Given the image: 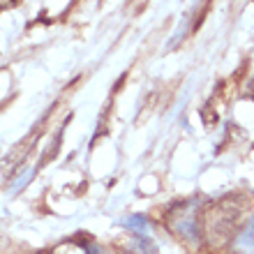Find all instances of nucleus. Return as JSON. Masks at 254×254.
Here are the masks:
<instances>
[{
  "mask_svg": "<svg viewBox=\"0 0 254 254\" xmlns=\"http://www.w3.org/2000/svg\"><path fill=\"white\" fill-rule=\"evenodd\" d=\"M129 254H155V248H153V243L148 241L146 236L134 234V245L129 248Z\"/></svg>",
  "mask_w": 254,
  "mask_h": 254,
  "instance_id": "nucleus-1",
  "label": "nucleus"
},
{
  "mask_svg": "<svg viewBox=\"0 0 254 254\" xmlns=\"http://www.w3.org/2000/svg\"><path fill=\"white\" fill-rule=\"evenodd\" d=\"M86 252H88V254H104L100 248H97V245H88V248H86Z\"/></svg>",
  "mask_w": 254,
  "mask_h": 254,
  "instance_id": "nucleus-2",
  "label": "nucleus"
},
{
  "mask_svg": "<svg viewBox=\"0 0 254 254\" xmlns=\"http://www.w3.org/2000/svg\"><path fill=\"white\" fill-rule=\"evenodd\" d=\"M7 5H12V0H0V7H7Z\"/></svg>",
  "mask_w": 254,
  "mask_h": 254,
  "instance_id": "nucleus-3",
  "label": "nucleus"
}]
</instances>
